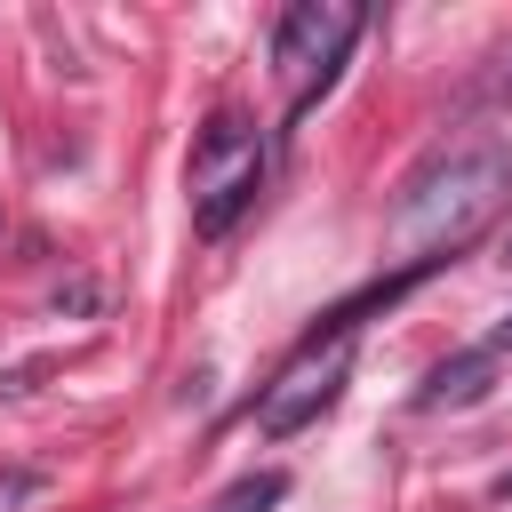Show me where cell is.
<instances>
[{
    "label": "cell",
    "mask_w": 512,
    "mask_h": 512,
    "mask_svg": "<svg viewBox=\"0 0 512 512\" xmlns=\"http://www.w3.org/2000/svg\"><path fill=\"white\" fill-rule=\"evenodd\" d=\"M40 496H48V480H40V472H24V464H8V472H0V512H24V504H40Z\"/></svg>",
    "instance_id": "52a82bcc"
},
{
    "label": "cell",
    "mask_w": 512,
    "mask_h": 512,
    "mask_svg": "<svg viewBox=\"0 0 512 512\" xmlns=\"http://www.w3.org/2000/svg\"><path fill=\"white\" fill-rule=\"evenodd\" d=\"M352 40H360V8L352 0H296L272 24V64L288 80V120H304L312 96H328V80H336Z\"/></svg>",
    "instance_id": "3957f363"
},
{
    "label": "cell",
    "mask_w": 512,
    "mask_h": 512,
    "mask_svg": "<svg viewBox=\"0 0 512 512\" xmlns=\"http://www.w3.org/2000/svg\"><path fill=\"white\" fill-rule=\"evenodd\" d=\"M504 344H512V320H504V328H496V344H488V352H504Z\"/></svg>",
    "instance_id": "ba28073f"
},
{
    "label": "cell",
    "mask_w": 512,
    "mask_h": 512,
    "mask_svg": "<svg viewBox=\"0 0 512 512\" xmlns=\"http://www.w3.org/2000/svg\"><path fill=\"white\" fill-rule=\"evenodd\" d=\"M264 192V136L240 120V112H216L200 136H192V160H184V200H192V232L200 240H224Z\"/></svg>",
    "instance_id": "7a4b0ae2"
},
{
    "label": "cell",
    "mask_w": 512,
    "mask_h": 512,
    "mask_svg": "<svg viewBox=\"0 0 512 512\" xmlns=\"http://www.w3.org/2000/svg\"><path fill=\"white\" fill-rule=\"evenodd\" d=\"M280 496H288V472H256V480H232L216 496V512H272Z\"/></svg>",
    "instance_id": "8992f818"
},
{
    "label": "cell",
    "mask_w": 512,
    "mask_h": 512,
    "mask_svg": "<svg viewBox=\"0 0 512 512\" xmlns=\"http://www.w3.org/2000/svg\"><path fill=\"white\" fill-rule=\"evenodd\" d=\"M504 200H512V152H504L496 136H456V144L424 152V160L400 176L392 248L424 272V264H440V248H464Z\"/></svg>",
    "instance_id": "6da1fadb"
},
{
    "label": "cell",
    "mask_w": 512,
    "mask_h": 512,
    "mask_svg": "<svg viewBox=\"0 0 512 512\" xmlns=\"http://www.w3.org/2000/svg\"><path fill=\"white\" fill-rule=\"evenodd\" d=\"M344 376H352V328H328V344L312 336L288 368H280V384L264 392V408H256V424L272 432V440H288V432H304L312 416H328L336 400H344Z\"/></svg>",
    "instance_id": "277c9868"
},
{
    "label": "cell",
    "mask_w": 512,
    "mask_h": 512,
    "mask_svg": "<svg viewBox=\"0 0 512 512\" xmlns=\"http://www.w3.org/2000/svg\"><path fill=\"white\" fill-rule=\"evenodd\" d=\"M488 368H496V352H488V344H480V352H456V360H440V368L424 376L416 408H464V400H480V392H488Z\"/></svg>",
    "instance_id": "5b68a950"
}]
</instances>
